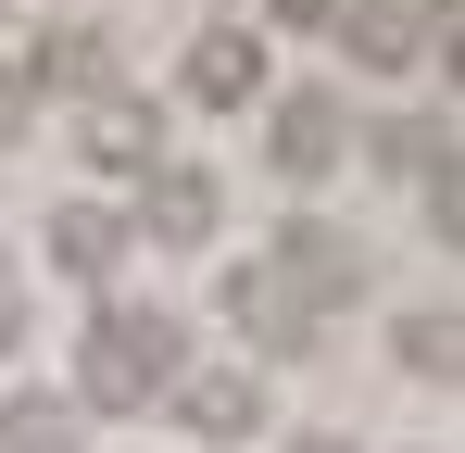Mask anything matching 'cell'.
I'll list each match as a JSON object with an SVG mask.
<instances>
[{
  "label": "cell",
  "instance_id": "obj_1",
  "mask_svg": "<svg viewBox=\"0 0 465 453\" xmlns=\"http://www.w3.org/2000/svg\"><path fill=\"white\" fill-rule=\"evenodd\" d=\"M25 340H38V290H25V265L0 252V366H13Z\"/></svg>",
  "mask_w": 465,
  "mask_h": 453
}]
</instances>
